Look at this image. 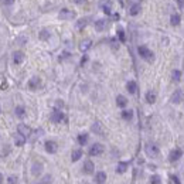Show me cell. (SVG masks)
I'll return each mask as SVG.
<instances>
[{
	"mask_svg": "<svg viewBox=\"0 0 184 184\" xmlns=\"http://www.w3.org/2000/svg\"><path fill=\"white\" fill-rule=\"evenodd\" d=\"M137 51H139V55L142 58H144V60H147V61H153L154 60V54L151 53L150 50L147 48V47H144V45H140L139 48H137Z\"/></svg>",
	"mask_w": 184,
	"mask_h": 184,
	"instance_id": "obj_1",
	"label": "cell"
},
{
	"mask_svg": "<svg viewBox=\"0 0 184 184\" xmlns=\"http://www.w3.org/2000/svg\"><path fill=\"white\" fill-rule=\"evenodd\" d=\"M144 151H146V154L149 156V157H151V159H154V157H157V156L160 154L159 147L153 143H147L146 147H144Z\"/></svg>",
	"mask_w": 184,
	"mask_h": 184,
	"instance_id": "obj_2",
	"label": "cell"
},
{
	"mask_svg": "<svg viewBox=\"0 0 184 184\" xmlns=\"http://www.w3.org/2000/svg\"><path fill=\"white\" fill-rule=\"evenodd\" d=\"M64 119H65V116H64V113H62L61 110H58V109H54L53 110V113H51V122L61 123Z\"/></svg>",
	"mask_w": 184,
	"mask_h": 184,
	"instance_id": "obj_3",
	"label": "cell"
},
{
	"mask_svg": "<svg viewBox=\"0 0 184 184\" xmlns=\"http://www.w3.org/2000/svg\"><path fill=\"white\" fill-rule=\"evenodd\" d=\"M103 150H105V147H103L102 144H101V143H95V144L91 146L89 154L91 156H99V154H102V153H103Z\"/></svg>",
	"mask_w": 184,
	"mask_h": 184,
	"instance_id": "obj_4",
	"label": "cell"
},
{
	"mask_svg": "<svg viewBox=\"0 0 184 184\" xmlns=\"http://www.w3.org/2000/svg\"><path fill=\"white\" fill-rule=\"evenodd\" d=\"M58 16H60V19H62V20H70V19H74V17L77 16V14H75V12H72V10H68V9H62Z\"/></svg>",
	"mask_w": 184,
	"mask_h": 184,
	"instance_id": "obj_5",
	"label": "cell"
},
{
	"mask_svg": "<svg viewBox=\"0 0 184 184\" xmlns=\"http://www.w3.org/2000/svg\"><path fill=\"white\" fill-rule=\"evenodd\" d=\"M183 99H184V91L183 89L174 91V94L172 95V102L173 103H180Z\"/></svg>",
	"mask_w": 184,
	"mask_h": 184,
	"instance_id": "obj_6",
	"label": "cell"
},
{
	"mask_svg": "<svg viewBox=\"0 0 184 184\" xmlns=\"http://www.w3.org/2000/svg\"><path fill=\"white\" fill-rule=\"evenodd\" d=\"M44 146H45V150H47V153H50V154H54V153L58 150L57 143H55V142H53V140H47Z\"/></svg>",
	"mask_w": 184,
	"mask_h": 184,
	"instance_id": "obj_7",
	"label": "cell"
},
{
	"mask_svg": "<svg viewBox=\"0 0 184 184\" xmlns=\"http://www.w3.org/2000/svg\"><path fill=\"white\" fill-rule=\"evenodd\" d=\"M23 61H24V53H21V51H16V53L13 54V62H14L16 65H20Z\"/></svg>",
	"mask_w": 184,
	"mask_h": 184,
	"instance_id": "obj_8",
	"label": "cell"
},
{
	"mask_svg": "<svg viewBox=\"0 0 184 184\" xmlns=\"http://www.w3.org/2000/svg\"><path fill=\"white\" fill-rule=\"evenodd\" d=\"M31 173H33V176L38 177L41 173H43V164L38 163V161L33 163V166H31Z\"/></svg>",
	"mask_w": 184,
	"mask_h": 184,
	"instance_id": "obj_9",
	"label": "cell"
},
{
	"mask_svg": "<svg viewBox=\"0 0 184 184\" xmlns=\"http://www.w3.org/2000/svg\"><path fill=\"white\" fill-rule=\"evenodd\" d=\"M17 130H19V133H21L23 136H30V133H31V129H30L27 125H24V123H20L19 126H17Z\"/></svg>",
	"mask_w": 184,
	"mask_h": 184,
	"instance_id": "obj_10",
	"label": "cell"
},
{
	"mask_svg": "<svg viewBox=\"0 0 184 184\" xmlns=\"http://www.w3.org/2000/svg\"><path fill=\"white\" fill-rule=\"evenodd\" d=\"M181 154H183V151H181L180 149H174V150H173L172 153L168 154V160L174 163V161H177V160L180 159V157H181Z\"/></svg>",
	"mask_w": 184,
	"mask_h": 184,
	"instance_id": "obj_11",
	"label": "cell"
},
{
	"mask_svg": "<svg viewBox=\"0 0 184 184\" xmlns=\"http://www.w3.org/2000/svg\"><path fill=\"white\" fill-rule=\"evenodd\" d=\"M84 173L85 174H92L94 173V168H95V166H94V163L91 161V160H86L85 163H84Z\"/></svg>",
	"mask_w": 184,
	"mask_h": 184,
	"instance_id": "obj_12",
	"label": "cell"
},
{
	"mask_svg": "<svg viewBox=\"0 0 184 184\" xmlns=\"http://www.w3.org/2000/svg\"><path fill=\"white\" fill-rule=\"evenodd\" d=\"M41 85V79L38 77H33L31 78V79H30L29 81V88L30 89H37V88H38V86Z\"/></svg>",
	"mask_w": 184,
	"mask_h": 184,
	"instance_id": "obj_13",
	"label": "cell"
},
{
	"mask_svg": "<svg viewBox=\"0 0 184 184\" xmlns=\"http://www.w3.org/2000/svg\"><path fill=\"white\" fill-rule=\"evenodd\" d=\"M105 181H106V173L98 172L95 174V183L96 184H105Z\"/></svg>",
	"mask_w": 184,
	"mask_h": 184,
	"instance_id": "obj_14",
	"label": "cell"
},
{
	"mask_svg": "<svg viewBox=\"0 0 184 184\" xmlns=\"http://www.w3.org/2000/svg\"><path fill=\"white\" fill-rule=\"evenodd\" d=\"M91 45H92V41H91L89 38H86V40L81 41V44H79V50H81L82 53H85V51H88V50L91 48Z\"/></svg>",
	"mask_w": 184,
	"mask_h": 184,
	"instance_id": "obj_15",
	"label": "cell"
},
{
	"mask_svg": "<svg viewBox=\"0 0 184 184\" xmlns=\"http://www.w3.org/2000/svg\"><path fill=\"white\" fill-rule=\"evenodd\" d=\"M126 89L129 94H136V91H137V85H136L135 81H129L126 84Z\"/></svg>",
	"mask_w": 184,
	"mask_h": 184,
	"instance_id": "obj_16",
	"label": "cell"
},
{
	"mask_svg": "<svg viewBox=\"0 0 184 184\" xmlns=\"http://www.w3.org/2000/svg\"><path fill=\"white\" fill-rule=\"evenodd\" d=\"M116 105H118L119 108H125L127 105V99L123 96V95H118L116 96Z\"/></svg>",
	"mask_w": 184,
	"mask_h": 184,
	"instance_id": "obj_17",
	"label": "cell"
},
{
	"mask_svg": "<svg viewBox=\"0 0 184 184\" xmlns=\"http://www.w3.org/2000/svg\"><path fill=\"white\" fill-rule=\"evenodd\" d=\"M14 143H16V146H23L26 143V136H23L21 133H17L14 136Z\"/></svg>",
	"mask_w": 184,
	"mask_h": 184,
	"instance_id": "obj_18",
	"label": "cell"
},
{
	"mask_svg": "<svg viewBox=\"0 0 184 184\" xmlns=\"http://www.w3.org/2000/svg\"><path fill=\"white\" fill-rule=\"evenodd\" d=\"M106 20H98L95 21V29H96V31H103L106 29Z\"/></svg>",
	"mask_w": 184,
	"mask_h": 184,
	"instance_id": "obj_19",
	"label": "cell"
},
{
	"mask_svg": "<svg viewBox=\"0 0 184 184\" xmlns=\"http://www.w3.org/2000/svg\"><path fill=\"white\" fill-rule=\"evenodd\" d=\"M101 6H102V10L105 12V14H109L110 6H112V3H110L109 0H102V2H101Z\"/></svg>",
	"mask_w": 184,
	"mask_h": 184,
	"instance_id": "obj_20",
	"label": "cell"
},
{
	"mask_svg": "<svg viewBox=\"0 0 184 184\" xmlns=\"http://www.w3.org/2000/svg\"><path fill=\"white\" fill-rule=\"evenodd\" d=\"M89 21H91L89 17H85V19H81V20H78V21H77V29L82 30L86 24H88V23H89Z\"/></svg>",
	"mask_w": 184,
	"mask_h": 184,
	"instance_id": "obj_21",
	"label": "cell"
},
{
	"mask_svg": "<svg viewBox=\"0 0 184 184\" xmlns=\"http://www.w3.org/2000/svg\"><path fill=\"white\" fill-rule=\"evenodd\" d=\"M92 130H94L95 133H98V135L103 136V127H102V125H101L99 122H96V123L92 125Z\"/></svg>",
	"mask_w": 184,
	"mask_h": 184,
	"instance_id": "obj_22",
	"label": "cell"
},
{
	"mask_svg": "<svg viewBox=\"0 0 184 184\" xmlns=\"http://www.w3.org/2000/svg\"><path fill=\"white\" fill-rule=\"evenodd\" d=\"M14 113H16L17 118H24L26 116V108L24 106H16Z\"/></svg>",
	"mask_w": 184,
	"mask_h": 184,
	"instance_id": "obj_23",
	"label": "cell"
},
{
	"mask_svg": "<svg viewBox=\"0 0 184 184\" xmlns=\"http://www.w3.org/2000/svg\"><path fill=\"white\" fill-rule=\"evenodd\" d=\"M140 10H142V7H140V4H132V7H130V10H129V13H130L132 16H136V14H139L140 13Z\"/></svg>",
	"mask_w": 184,
	"mask_h": 184,
	"instance_id": "obj_24",
	"label": "cell"
},
{
	"mask_svg": "<svg viewBox=\"0 0 184 184\" xmlns=\"http://www.w3.org/2000/svg\"><path fill=\"white\" fill-rule=\"evenodd\" d=\"M81 157H82V150H79V149H78V150H74L72 154H71V160H72V161H78Z\"/></svg>",
	"mask_w": 184,
	"mask_h": 184,
	"instance_id": "obj_25",
	"label": "cell"
},
{
	"mask_svg": "<svg viewBox=\"0 0 184 184\" xmlns=\"http://www.w3.org/2000/svg\"><path fill=\"white\" fill-rule=\"evenodd\" d=\"M146 101L149 103H154L156 102V94L153 92V91H149L146 94Z\"/></svg>",
	"mask_w": 184,
	"mask_h": 184,
	"instance_id": "obj_26",
	"label": "cell"
},
{
	"mask_svg": "<svg viewBox=\"0 0 184 184\" xmlns=\"http://www.w3.org/2000/svg\"><path fill=\"white\" fill-rule=\"evenodd\" d=\"M127 170V163H125V161H120V163L118 164V167H116V173H125Z\"/></svg>",
	"mask_w": 184,
	"mask_h": 184,
	"instance_id": "obj_27",
	"label": "cell"
},
{
	"mask_svg": "<svg viewBox=\"0 0 184 184\" xmlns=\"http://www.w3.org/2000/svg\"><path fill=\"white\" fill-rule=\"evenodd\" d=\"M86 142H88V135H86V133H81V135H78V143L81 144V146L86 144Z\"/></svg>",
	"mask_w": 184,
	"mask_h": 184,
	"instance_id": "obj_28",
	"label": "cell"
},
{
	"mask_svg": "<svg viewBox=\"0 0 184 184\" xmlns=\"http://www.w3.org/2000/svg\"><path fill=\"white\" fill-rule=\"evenodd\" d=\"M38 38H40V40H43V41H45V40H48L50 38V31L48 30H41L40 31V34H38Z\"/></svg>",
	"mask_w": 184,
	"mask_h": 184,
	"instance_id": "obj_29",
	"label": "cell"
},
{
	"mask_svg": "<svg viewBox=\"0 0 184 184\" xmlns=\"http://www.w3.org/2000/svg\"><path fill=\"white\" fill-rule=\"evenodd\" d=\"M122 118L125 119V120H132V118H133V112H132V110H123Z\"/></svg>",
	"mask_w": 184,
	"mask_h": 184,
	"instance_id": "obj_30",
	"label": "cell"
},
{
	"mask_svg": "<svg viewBox=\"0 0 184 184\" xmlns=\"http://www.w3.org/2000/svg\"><path fill=\"white\" fill-rule=\"evenodd\" d=\"M170 23H172V26H179L180 24V16L179 14H173L170 17Z\"/></svg>",
	"mask_w": 184,
	"mask_h": 184,
	"instance_id": "obj_31",
	"label": "cell"
},
{
	"mask_svg": "<svg viewBox=\"0 0 184 184\" xmlns=\"http://www.w3.org/2000/svg\"><path fill=\"white\" fill-rule=\"evenodd\" d=\"M172 78H173V81H174V82H176V81H180L181 72H180V71H177V70H174V71H173V74H172Z\"/></svg>",
	"mask_w": 184,
	"mask_h": 184,
	"instance_id": "obj_32",
	"label": "cell"
},
{
	"mask_svg": "<svg viewBox=\"0 0 184 184\" xmlns=\"http://www.w3.org/2000/svg\"><path fill=\"white\" fill-rule=\"evenodd\" d=\"M7 184H19V177L17 176H9Z\"/></svg>",
	"mask_w": 184,
	"mask_h": 184,
	"instance_id": "obj_33",
	"label": "cell"
},
{
	"mask_svg": "<svg viewBox=\"0 0 184 184\" xmlns=\"http://www.w3.org/2000/svg\"><path fill=\"white\" fill-rule=\"evenodd\" d=\"M151 184H161L160 177L159 176H153V177H151Z\"/></svg>",
	"mask_w": 184,
	"mask_h": 184,
	"instance_id": "obj_34",
	"label": "cell"
},
{
	"mask_svg": "<svg viewBox=\"0 0 184 184\" xmlns=\"http://www.w3.org/2000/svg\"><path fill=\"white\" fill-rule=\"evenodd\" d=\"M118 36H119V40H120V41L123 43V41H125V33H123V30H122V29H119V30H118Z\"/></svg>",
	"mask_w": 184,
	"mask_h": 184,
	"instance_id": "obj_35",
	"label": "cell"
},
{
	"mask_svg": "<svg viewBox=\"0 0 184 184\" xmlns=\"http://www.w3.org/2000/svg\"><path fill=\"white\" fill-rule=\"evenodd\" d=\"M16 2V0H3V3L6 4V6H10V4H13Z\"/></svg>",
	"mask_w": 184,
	"mask_h": 184,
	"instance_id": "obj_36",
	"label": "cell"
},
{
	"mask_svg": "<svg viewBox=\"0 0 184 184\" xmlns=\"http://www.w3.org/2000/svg\"><path fill=\"white\" fill-rule=\"evenodd\" d=\"M86 61H88V57H86V55H84V57H82V60H81V65H84Z\"/></svg>",
	"mask_w": 184,
	"mask_h": 184,
	"instance_id": "obj_37",
	"label": "cell"
},
{
	"mask_svg": "<svg viewBox=\"0 0 184 184\" xmlns=\"http://www.w3.org/2000/svg\"><path fill=\"white\" fill-rule=\"evenodd\" d=\"M74 3H77V4H84V3H86V0H74Z\"/></svg>",
	"mask_w": 184,
	"mask_h": 184,
	"instance_id": "obj_38",
	"label": "cell"
},
{
	"mask_svg": "<svg viewBox=\"0 0 184 184\" xmlns=\"http://www.w3.org/2000/svg\"><path fill=\"white\" fill-rule=\"evenodd\" d=\"M179 4H180V7H184V0H177Z\"/></svg>",
	"mask_w": 184,
	"mask_h": 184,
	"instance_id": "obj_39",
	"label": "cell"
},
{
	"mask_svg": "<svg viewBox=\"0 0 184 184\" xmlns=\"http://www.w3.org/2000/svg\"><path fill=\"white\" fill-rule=\"evenodd\" d=\"M3 180H4V179H3V176H2V173H0V184L3 183Z\"/></svg>",
	"mask_w": 184,
	"mask_h": 184,
	"instance_id": "obj_40",
	"label": "cell"
},
{
	"mask_svg": "<svg viewBox=\"0 0 184 184\" xmlns=\"http://www.w3.org/2000/svg\"><path fill=\"white\" fill-rule=\"evenodd\" d=\"M0 113H2V108H0Z\"/></svg>",
	"mask_w": 184,
	"mask_h": 184,
	"instance_id": "obj_41",
	"label": "cell"
}]
</instances>
